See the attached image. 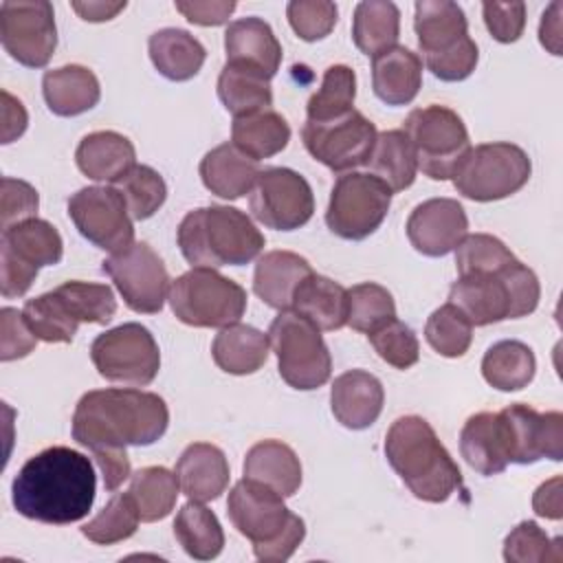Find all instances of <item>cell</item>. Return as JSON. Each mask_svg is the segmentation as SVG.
I'll list each match as a JSON object with an SVG mask.
<instances>
[{"label": "cell", "mask_w": 563, "mask_h": 563, "mask_svg": "<svg viewBox=\"0 0 563 563\" xmlns=\"http://www.w3.org/2000/svg\"><path fill=\"white\" fill-rule=\"evenodd\" d=\"M70 7L77 11V15L86 22H108L112 18H117L125 7L128 2L125 0H119V2H103V0H97V2H70Z\"/></svg>", "instance_id": "e7e4bbea"}, {"label": "cell", "mask_w": 563, "mask_h": 563, "mask_svg": "<svg viewBox=\"0 0 563 563\" xmlns=\"http://www.w3.org/2000/svg\"><path fill=\"white\" fill-rule=\"evenodd\" d=\"M561 475L543 482L532 495V510L543 519L559 521L563 517V501H561Z\"/></svg>", "instance_id": "94428289"}, {"label": "cell", "mask_w": 563, "mask_h": 563, "mask_svg": "<svg viewBox=\"0 0 563 563\" xmlns=\"http://www.w3.org/2000/svg\"><path fill=\"white\" fill-rule=\"evenodd\" d=\"M0 253L33 271H40L42 266L59 264L64 255V242L51 222L42 218H29L2 229Z\"/></svg>", "instance_id": "f1b7e54d"}, {"label": "cell", "mask_w": 563, "mask_h": 563, "mask_svg": "<svg viewBox=\"0 0 563 563\" xmlns=\"http://www.w3.org/2000/svg\"><path fill=\"white\" fill-rule=\"evenodd\" d=\"M537 358L534 352L515 339L497 341L482 358L484 380L499 391H519L534 378Z\"/></svg>", "instance_id": "8d00e7d4"}, {"label": "cell", "mask_w": 563, "mask_h": 563, "mask_svg": "<svg viewBox=\"0 0 563 563\" xmlns=\"http://www.w3.org/2000/svg\"><path fill=\"white\" fill-rule=\"evenodd\" d=\"M268 334L246 323H231L220 328L211 343L216 365L233 376L257 372L268 358Z\"/></svg>", "instance_id": "d6a6232c"}, {"label": "cell", "mask_w": 563, "mask_h": 563, "mask_svg": "<svg viewBox=\"0 0 563 563\" xmlns=\"http://www.w3.org/2000/svg\"><path fill=\"white\" fill-rule=\"evenodd\" d=\"M174 7L191 24L218 26V24L229 22V18L238 4L233 0H176Z\"/></svg>", "instance_id": "680465c9"}, {"label": "cell", "mask_w": 563, "mask_h": 563, "mask_svg": "<svg viewBox=\"0 0 563 563\" xmlns=\"http://www.w3.org/2000/svg\"><path fill=\"white\" fill-rule=\"evenodd\" d=\"M405 229L418 253L427 257H442L455 251L468 233V218L457 200L429 198L411 211Z\"/></svg>", "instance_id": "d6986e66"}, {"label": "cell", "mask_w": 563, "mask_h": 563, "mask_svg": "<svg viewBox=\"0 0 563 563\" xmlns=\"http://www.w3.org/2000/svg\"><path fill=\"white\" fill-rule=\"evenodd\" d=\"M312 273L306 257L292 251L264 253L253 273L255 295L275 310H290L297 286Z\"/></svg>", "instance_id": "4316f807"}, {"label": "cell", "mask_w": 563, "mask_h": 563, "mask_svg": "<svg viewBox=\"0 0 563 563\" xmlns=\"http://www.w3.org/2000/svg\"><path fill=\"white\" fill-rule=\"evenodd\" d=\"M22 314L37 341L46 343H70L79 328V321L70 314L55 290L29 299L22 308Z\"/></svg>", "instance_id": "7bdbcfd3"}, {"label": "cell", "mask_w": 563, "mask_h": 563, "mask_svg": "<svg viewBox=\"0 0 563 563\" xmlns=\"http://www.w3.org/2000/svg\"><path fill=\"white\" fill-rule=\"evenodd\" d=\"M561 11H563V2H552L543 15H541V24H539V42L543 48H548L552 55H561Z\"/></svg>", "instance_id": "be15d7a7"}, {"label": "cell", "mask_w": 563, "mask_h": 563, "mask_svg": "<svg viewBox=\"0 0 563 563\" xmlns=\"http://www.w3.org/2000/svg\"><path fill=\"white\" fill-rule=\"evenodd\" d=\"M422 59L433 77H438L442 81H462V79L471 77V73L475 70L479 51H477V44L473 42V37L466 35L455 46H451L438 55L422 57Z\"/></svg>", "instance_id": "db71d44e"}, {"label": "cell", "mask_w": 563, "mask_h": 563, "mask_svg": "<svg viewBox=\"0 0 563 563\" xmlns=\"http://www.w3.org/2000/svg\"><path fill=\"white\" fill-rule=\"evenodd\" d=\"M176 477L180 484V493H185L194 501H213L229 486V462L222 449L209 442L189 444L178 462Z\"/></svg>", "instance_id": "7402d4cb"}, {"label": "cell", "mask_w": 563, "mask_h": 563, "mask_svg": "<svg viewBox=\"0 0 563 563\" xmlns=\"http://www.w3.org/2000/svg\"><path fill=\"white\" fill-rule=\"evenodd\" d=\"M37 345V336L24 321V314L15 308L0 310V358L15 361L29 356Z\"/></svg>", "instance_id": "6f0895ef"}, {"label": "cell", "mask_w": 563, "mask_h": 563, "mask_svg": "<svg viewBox=\"0 0 563 563\" xmlns=\"http://www.w3.org/2000/svg\"><path fill=\"white\" fill-rule=\"evenodd\" d=\"M141 515L132 493H114L110 501L81 526V534L97 545H112L130 539L139 528Z\"/></svg>", "instance_id": "ee69618b"}, {"label": "cell", "mask_w": 563, "mask_h": 563, "mask_svg": "<svg viewBox=\"0 0 563 563\" xmlns=\"http://www.w3.org/2000/svg\"><path fill=\"white\" fill-rule=\"evenodd\" d=\"M68 216L88 242L110 255L134 244L132 218L123 196L112 185H92L73 194Z\"/></svg>", "instance_id": "e0dca14e"}, {"label": "cell", "mask_w": 563, "mask_h": 563, "mask_svg": "<svg viewBox=\"0 0 563 563\" xmlns=\"http://www.w3.org/2000/svg\"><path fill=\"white\" fill-rule=\"evenodd\" d=\"M75 161L84 176L114 185L136 165V150L128 136L112 130H99L79 141Z\"/></svg>", "instance_id": "d4e9b609"}, {"label": "cell", "mask_w": 563, "mask_h": 563, "mask_svg": "<svg viewBox=\"0 0 563 563\" xmlns=\"http://www.w3.org/2000/svg\"><path fill=\"white\" fill-rule=\"evenodd\" d=\"M413 31L422 57L438 55L468 35V22L460 4L451 0H418Z\"/></svg>", "instance_id": "4dcf8cb0"}, {"label": "cell", "mask_w": 563, "mask_h": 563, "mask_svg": "<svg viewBox=\"0 0 563 563\" xmlns=\"http://www.w3.org/2000/svg\"><path fill=\"white\" fill-rule=\"evenodd\" d=\"M385 457L413 493L431 504L446 501L462 488V473L433 427L420 416H402L385 435Z\"/></svg>", "instance_id": "3957f363"}, {"label": "cell", "mask_w": 563, "mask_h": 563, "mask_svg": "<svg viewBox=\"0 0 563 563\" xmlns=\"http://www.w3.org/2000/svg\"><path fill=\"white\" fill-rule=\"evenodd\" d=\"M147 51L154 68L169 81L196 77L205 64V46L183 29H161L150 35Z\"/></svg>", "instance_id": "836d02e7"}, {"label": "cell", "mask_w": 563, "mask_h": 563, "mask_svg": "<svg viewBox=\"0 0 563 563\" xmlns=\"http://www.w3.org/2000/svg\"><path fill=\"white\" fill-rule=\"evenodd\" d=\"M290 310L312 321L319 330H341L347 325V290L314 271L297 286Z\"/></svg>", "instance_id": "1f68e13d"}, {"label": "cell", "mask_w": 563, "mask_h": 563, "mask_svg": "<svg viewBox=\"0 0 563 563\" xmlns=\"http://www.w3.org/2000/svg\"><path fill=\"white\" fill-rule=\"evenodd\" d=\"M367 167L372 176H376L391 189V194L411 187L418 174V163L407 134L402 130L380 132L376 136V145L367 161Z\"/></svg>", "instance_id": "ab89813d"}, {"label": "cell", "mask_w": 563, "mask_h": 563, "mask_svg": "<svg viewBox=\"0 0 563 563\" xmlns=\"http://www.w3.org/2000/svg\"><path fill=\"white\" fill-rule=\"evenodd\" d=\"M244 477L255 479L282 497H292L301 486V462L297 453L279 440H262L246 451Z\"/></svg>", "instance_id": "f546056e"}, {"label": "cell", "mask_w": 563, "mask_h": 563, "mask_svg": "<svg viewBox=\"0 0 563 563\" xmlns=\"http://www.w3.org/2000/svg\"><path fill=\"white\" fill-rule=\"evenodd\" d=\"M391 189L372 174H341L325 209L328 229L343 240H365L387 218Z\"/></svg>", "instance_id": "8fae6325"}, {"label": "cell", "mask_w": 563, "mask_h": 563, "mask_svg": "<svg viewBox=\"0 0 563 563\" xmlns=\"http://www.w3.org/2000/svg\"><path fill=\"white\" fill-rule=\"evenodd\" d=\"M290 141L288 121L273 108L235 117L231 125V143L253 161L279 154Z\"/></svg>", "instance_id": "d590c367"}, {"label": "cell", "mask_w": 563, "mask_h": 563, "mask_svg": "<svg viewBox=\"0 0 563 563\" xmlns=\"http://www.w3.org/2000/svg\"><path fill=\"white\" fill-rule=\"evenodd\" d=\"M224 51L227 62L253 66L271 79L277 75L282 64V44L277 42L271 24L255 15L240 18L227 26Z\"/></svg>", "instance_id": "603a6c76"}, {"label": "cell", "mask_w": 563, "mask_h": 563, "mask_svg": "<svg viewBox=\"0 0 563 563\" xmlns=\"http://www.w3.org/2000/svg\"><path fill=\"white\" fill-rule=\"evenodd\" d=\"M42 95L53 114L77 117L99 103L101 86L90 68L66 64L44 73Z\"/></svg>", "instance_id": "484cf974"}, {"label": "cell", "mask_w": 563, "mask_h": 563, "mask_svg": "<svg viewBox=\"0 0 563 563\" xmlns=\"http://www.w3.org/2000/svg\"><path fill=\"white\" fill-rule=\"evenodd\" d=\"M0 40L18 64L44 68L57 48L53 4L46 0H4L0 4Z\"/></svg>", "instance_id": "9a60e30c"}, {"label": "cell", "mask_w": 563, "mask_h": 563, "mask_svg": "<svg viewBox=\"0 0 563 563\" xmlns=\"http://www.w3.org/2000/svg\"><path fill=\"white\" fill-rule=\"evenodd\" d=\"M356 75L345 64H332L325 68L321 86L306 103V117L312 123L334 121L354 110Z\"/></svg>", "instance_id": "b9f144b4"}, {"label": "cell", "mask_w": 563, "mask_h": 563, "mask_svg": "<svg viewBox=\"0 0 563 563\" xmlns=\"http://www.w3.org/2000/svg\"><path fill=\"white\" fill-rule=\"evenodd\" d=\"M394 317L396 303L385 286L363 282L347 290V325L352 330L369 334Z\"/></svg>", "instance_id": "7dc6e473"}, {"label": "cell", "mask_w": 563, "mask_h": 563, "mask_svg": "<svg viewBox=\"0 0 563 563\" xmlns=\"http://www.w3.org/2000/svg\"><path fill=\"white\" fill-rule=\"evenodd\" d=\"M227 512L260 561H288L306 537L303 519L286 508L284 497L249 477L231 488Z\"/></svg>", "instance_id": "5b68a950"}, {"label": "cell", "mask_w": 563, "mask_h": 563, "mask_svg": "<svg viewBox=\"0 0 563 563\" xmlns=\"http://www.w3.org/2000/svg\"><path fill=\"white\" fill-rule=\"evenodd\" d=\"M367 341L372 343L374 352L396 369H409L420 358V343L413 330L396 317L369 332Z\"/></svg>", "instance_id": "816d5d0a"}, {"label": "cell", "mask_w": 563, "mask_h": 563, "mask_svg": "<svg viewBox=\"0 0 563 563\" xmlns=\"http://www.w3.org/2000/svg\"><path fill=\"white\" fill-rule=\"evenodd\" d=\"M427 343L446 358L464 356L473 341V323L453 303L435 308L424 325Z\"/></svg>", "instance_id": "bcb514c9"}, {"label": "cell", "mask_w": 563, "mask_h": 563, "mask_svg": "<svg viewBox=\"0 0 563 563\" xmlns=\"http://www.w3.org/2000/svg\"><path fill=\"white\" fill-rule=\"evenodd\" d=\"M402 132L413 147L418 169L431 180H449L471 147L462 117L438 103L411 110Z\"/></svg>", "instance_id": "30bf717a"}, {"label": "cell", "mask_w": 563, "mask_h": 563, "mask_svg": "<svg viewBox=\"0 0 563 563\" xmlns=\"http://www.w3.org/2000/svg\"><path fill=\"white\" fill-rule=\"evenodd\" d=\"M112 187L123 196L132 220L152 218L167 198V185L163 176L150 165H134Z\"/></svg>", "instance_id": "f6af8a7d"}, {"label": "cell", "mask_w": 563, "mask_h": 563, "mask_svg": "<svg viewBox=\"0 0 563 563\" xmlns=\"http://www.w3.org/2000/svg\"><path fill=\"white\" fill-rule=\"evenodd\" d=\"M376 136V125L358 110H350L325 123L306 121L301 128V141L308 154L336 174H347L367 165Z\"/></svg>", "instance_id": "4fadbf2b"}, {"label": "cell", "mask_w": 563, "mask_h": 563, "mask_svg": "<svg viewBox=\"0 0 563 563\" xmlns=\"http://www.w3.org/2000/svg\"><path fill=\"white\" fill-rule=\"evenodd\" d=\"M561 543V537L550 539L537 521H521L504 539V559L508 563H559L563 559Z\"/></svg>", "instance_id": "f907efd6"}, {"label": "cell", "mask_w": 563, "mask_h": 563, "mask_svg": "<svg viewBox=\"0 0 563 563\" xmlns=\"http://www.w3.org/2000/svg\"><path fill=\"white\" fill-rule=\"evenodd\" d=\"M169 424V409L154 391L92 389L86 391L73 413V440L88 451L150 446Z\"/></svg>", "instance_id": "7a4b0ae2"}, {"label": "cell", "mask_w": 563, "mask_h": 563, "mask_svg": "<svg viewBox=\"0 0 563 563\" xmlns=\"http://www.w3.org/2000/svg\"><path fill=\"white\" fill-rule=\"evenodd\" d=\"M40 207L37 191L20 178L2 176V209H0V224L2 229L35 218Z\"/></svg>", "instance_id": "9f6ffc18"}, {"label": "cell", "mask_w": 563, "mask_h": 563, "mask_svg": "<svg viewBox=\"0 0 563 563\" xmlns=\"http://www.w3.org/2000/svg\"><path fill=\"white\" fill-rule=\"evenodd\" d=\"M510 435V464H534L543 457L563 460V416L561 411H537L523 402L499 411Z\"/></svg>", "instance_id": "ac0fdd59"}, {"label": "cell", "mask_w": 563, "mask_h": 563, "mask_svg": "<svg viewBox=\"0 0 563 563\" xmlns=\"http://www.w3.org/2000/svg\"><path fill=\"white\" fill-rule=\"evenodd\" d=\"M90 460L68 446H48L24 462L11 484L13 508L33 521L68 526L81 521L95 501Z\"/></svg>", "instance_id": "6da1fadb"}, {"label": "cell", "mask_w": 563, "mask_h": 563, "mask_svg": "<svg viewBox=\"0 0 563 563\" xmlns=\"http://www.w3.org/2000/svg\"><path fill=\"white\" fill-rule=\"evenodd\" d=\"M422 86V59L407 46H391L372 57V88L387 106H407Z\"/></svg>", "instance_id": "cb8c5ba5"}, {"label": "cell", "mask_w": 563, "mask_h": 563, "mask_svg": "<svg viewBox=\"0 0 563 563\" xmlns=\"http://www.w3.org/2000/svg\"><path fill=\"white\" fill-rule=\"evenodd\" d=\"M460 453L479 475H497L510 464V435L504 416L479 411L460 431Z\"/></svg>", "instance_id": "ffe728a7"}, {"label": "cell", "mask_w": 563, "mask_h": 563, "mask_svg": "<svg viewBox=\"0 0 563 563\" xmlns=\"http://www.w3.org/2000/svg\"><path fill=\"white\" fill-rule=\"evenodd\" d=\"M26 123H29V114L22 101L9 95L7 90H2V143L7 145L18 136H22L26 130Z\"/></svg>", "instance_id": "6125c7cd"}, {"label": "cell", "mask_w": 563, "mask_h": 563, "mask_svg": "<svg viewBox=\"0 0 563 563\" xmlns=\"http://www.w3.org/2000/svg\"><path fill=\"white\" fill-rule=\"evenodd\" d=\"M290 29L303 42H317L330 35L336 24L339 9L328 0H292L286 7Z\"/></svg>", "instance_id": "f5cc1de1"}, {"label": "cell", "mask_w": 563, "mask_h": 563, "mask_svg": "<svg viewBox=\"0 0 563 563\" xmlns=\"http://www.w3.org/2000/svg\"><path fill=\"white\" fill-rule=\"evenodd\" d=\"M174 537L196 561H211L224 548V532L218 517L202 501L194 499L176 512Z\"/></svg>", "instance_id": "f35d334b"}, {"label": "cell", "mask_w": 563, "mask_h": 563, "mask_svg": "<svg viewBox=\"0 0 563 563\" xmlns=\"http://www.w3.org/2000/svg\"><path fill=\"white\" fill-rule=\"evenodd\" d=\"M515 260L517 257L510 253V249L499 238L488 233H466L455 246L457 277L493 273L512 264Z\"/></svg>", "instance_id": "681fc988"}, {"label": "cell", "mask_w": 563, "mask_h": 563, "mask_svg": "<svg viewBox=\"0 0 563 563\" xmlns=\"http://www.w3.org/2000/svg\"><path fill=\"white\" fill-rule=\"evenodd\" d=\"M101 477H103V488L108 493H114L125 479H130L132 468H130V457L125 449H108V451H97L92 453Z\"/></svg>", "instance_id": "91938a15"}, {"label": "cell", "mask_w": 563, "mask_h": 563, "mask_svg": "<svg viewBox=\"0 0 563 563\" xmlns=\"http://www.w3.org/2000/svg\"><path fill=\"white\" fill-rule=\"evenodd\" d=\"M90 358L106 380L134 387L150 385L161 369L158 343L145 325L134 321L99 334L90 345Z\"/></svg>", "instance_id": "7c38bea8"}, {"label": "cell", "mask_w": 563, "mask_h": 563, "mask_svg": "<svg viewBox=\"0 0 563 563\" xmlns=\"http://www.w3.org/2000/svg\"><path fill=\"white\" fill-rule=\"evenodd\" d=\"M55 292L79 323H108L117 312L114 292L106 284L64 282Z\"/></svg>", "instance_id": "c3c4849f"}, {"label": "cell", "mask_w": 563, "mask_h": 563, "mask_svg": "<svg viewBox=\"0 0 563 563\" xmlns=\"http://www.w3.org/2000/svg\"><path fill=\"white\" fill-rule=\"evenodd\" d=\"M539 297L541 286L534 271L519 260L493 273L462 275L449 290V303L462 310L473 325L526 317L534 312Z\"/></svg>", "instance_id": "8992f818"}, {"label": "cell", "mask_w": 563, "mask_h": 563, "mask_svg": "<svg viewBox=\"0 0 563 563\" xmlns=\"http://www.w3.org/2000/svg\"><path fill=\"white\" fill-rule=\"evenodd\" d=\"M249 209L257 222L275 231L303 227L314 211L308 180L288 167H266L249 191Z\"/></svg>", "instance_id": "2e32d148"}, {"label": "cell", "mask_w": 563, "mask_h": 563, "mask_svg": "<svg viewBox=\"0 0 563 563\" xmlns=\"http://www.w3.org/2000/svg\"><path fill=\"white\" fill-rule=\"evenodd\" d=\"M260 165L233 143L209 150L200 161L202 185L218 198L235 200L249 194L260 176Z\"/></svg>", "instance_id": "83f0119b"}, {"label": "cell", "mask_w": 563, "mask_h": 563, "mask_svg": "<svg viewBox=\"0 0 563 563\" xmlns=\"http://www.w3.org/2000/svg\"><path fill=\"white\" fill-rule=\"evenodd\" d=\"M400 35V11L389 0L358 2L352 18V40L361 53L376 57L396 46Z\"/></svg>", "instance_id": "74e56055"}, {"label": "cell", "mask_w": 563, "mask_h": 563, "mask_svg": "<svg viewBox=\"0 0 563 563\" xmlns=\"http://www.w3.org/2000/svg\"><path fill=\"white\" fill-rule=\"evenodd\" d=\"M532 174L528 154L515 143H479L457 163L451 180L457 194L475 202H493L517 194Z\"/></svg>", "instance_id": "ba28073f"}, {"label": "cell", "mask_w": 563, "mask_h": 563, "mask_svg": "<svg viewBox=\"0 0 563 563\" xmlns=\"http://www.w3.org/2000/svg\"><path fill=\"white\" fill-rule=\"evenodd\" d=\"M385 402L380 380L365 369H350L334 378L330 389V407L334 418L352 431L372 427Z\"/></svg>", "instance_id": "44dd1931"}, {"label": "cell", "mask_w": 563, "mask_h": 563, "mask_svg": "<svg viewBox=\"0 0 563 563\" xmlns=\"http://www.w3.org/2000/svg\"><path fill=\"white\" fill-rule=\"evenodd\" d=\"M101 271L114 282L125 306L141 314H156L169 295V275L158 253L147 242H134L125 251L101 262Z\"/></svg>", "instance_id": "5bb4252c"}, {"label": "cell", "mask_w": 563, "mask_h": 563, "mask_svg": "<svg viewBox=\"0 0 563 563\" xmlns=\"http://www.w3.org/2000/svg\"><path fill=\"white\" fill-rule=\"evenodd\" d=\"M178 249L191 266L220 268L253 262L264 251V235L253 220L229 205L189 211L176 231Z\"/></svg>", "instance_id": "277c9868"}, {"label": "cell", "mask_w": 563, "mask_h": 563, "mask_svg": "<svg viewBox=\"0 0 563 563\" xmlns=\"http://www.w3.org/2000/svg\"><path fill=\"white\" fill-rule=\"evenodd\" d=\"M268 343L277 356L279 376L301 391L317 389L332 374V356L321 330L295 310H279L268 328Z\"/></svg>", "instance_id": "9c48e42d"}, {"label": "cell", "mask_w": 563, "mask_h": 563, "mask_svg": "<svg viewBox=\"0 0 563 563\" xmlns=\"http://www.w3.org/2000/svg\"><path fill=\"white\" fill-rule=\"evenodd\" d=\"M484 24L493 40L501 44L517 42L526 26V4L515 2H484L482 4Z\"/></svg>", "instance_id": "11a10c76"}, {"label": "cell", "mask_w": 563, "mask_h": 563, "mask_svg": "<svg viewBox=\"0 0 563 563\" xmlns=\"http://www.w3.org/2000/svg\"><path fill=\"white\" fill-rule=\"evenodd\" d=\"M136 501L141 521L154 523L165 519L178 499L180 484L176 473L165 466H145L130 475L128 488Z\"/></svg>", "instance_id": "60d3db41"}, {"label": "cell", "mask_w": 563, "mask_h": 563, "mask_svg": "<svg viewBox=\"0 0 563 563\" xmlns=\"http://www.w3.org/2000/svg\"><path fill=\"white\" fill-rule=\"evenodd\" d=\"M218 97L233 119L266 110L273 106L271 77L253 66L227 62L218 77Z\"/></svg>", "instance_id": "e575fe53"}, {"label": "cell", "mask_w": 563, "mask_h": 563, "mask_svg": "<svg viewBox=\"0 0 563 563\" xmlns=\"http://www.w3.org/2000/svg\"><path fill=\"white\" fill-rule=\"evenodd\" d=\"M167 299L176 319L194 328H227L246 310V290L216 268L202 266L176 277Z\"/></svg>", "instance_id": "52a82bcc"}]
</instances>
